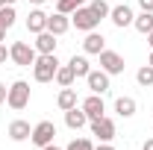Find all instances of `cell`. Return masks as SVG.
I'll return each instance as SVG.
<instances>
[{
    "mask_svg": "<svg viewBox=\"0 0 153 150\" xmlns=\"http://www.w3.org/2000/svg\"><path fill=\"white\" fill-rule=\"evenodd\" d=\"M59 65H62V62H59L56 53H38L36 62H33V79H36V82H53Z\"/></svg>",
    "mask_w": 153,
    "mask_h": 150,
    "instance_id": "1",
    "label": "cell"
},
{
    "mask_svg": "<svg viewBox=\"0 0 153 150\" xmlns=\"http://www.w3.org/2000/svg\"><path fill=\"white\" fill-rule=\"evenodd\" d=\"M6 106L15 109V112H21V109L30 106V82H27V79H15V82L9 85V91H6Z\"/></svg>",
    "mask_w": 153,
    "mask_h": 150,
    "instance_id": "2",
    "label": "cell"
},
{
    "mask_svg": "<svg viewBox=\"0 0 153 150\" xmlns=\"http://www.w3.org/2000/svg\"><path fill=\"white\" fill-rule=\"evenodd\" d=\"M36 47L33 44H27V41H12L9 44V62H15L21 68H33V62H36Z\"/></svg>",
    "mask_w": 153,
    "mask_h": 150,
    "instance_id": "3",
    "label": "cell"
},
{
    "mask_svg": "<svg viewBox=\"0 0 153 150\" xmlns=\"http://www.w3.org/2000/svg\"><path fill=\"white\" fill-rule=\"evenodd\" d=\"M97 24H100V18L88 9V3L74 9V15H71V27H76L79 33H91V30H97Z\"/></svg>",
    "mask_w": 153,
    "mask_h": 150,
    "instance_id": "4",
    "label": "cell"
},
{
    "mask_svg": "<svg viewBox=\"0 0 153 150\" xmlns=\"http://www.w3.org/2000/svg\"><path fill=\"white\" fill-rule=\"evenodd\" d=\"M53 138H56V124H53V121H38L36 127H33V135H30V141H33L36 147L53 144Z\"/></svg>",
    "mask_w": 153,
    "mask_h": 150,
    "instance_id": "5",
    "label": "cell"
},
{
    "mask_svg": "<svg viewBox=\"0 0 153 150\" xmlns=\"http://www.w3.org/2000/svg\"><path fill=\"white\" fill-rule=\"evenodd\" d=\"M88 127H91V135H97V141H112L115 138V121L109 115H100L94 121H88Z\"/></svg>",
    "mask_w": 153,
    "mask_h": 150,
    "instance_id": "6",
    "label": "cell"
},
{
    "mask_svg": "<svg viewBox=\"0 0 153 150\" xmlns=\"http://www.w3.org/2000/svg\"><path fill=\"white\" fill-rule=\"evenodd\" d=\"M97 59H100V68H103L109 76L124 74V68H127V65H124V56H121V53H115V50H109V47H106Z\"/></svg>",
    "mask_w": 153,
    "mask_h": 150,
    "instance_id": "7",
    "label": "cell"
},
{
    "mask_svg": "<svg viewBox=\"0 0 153 150\" xmlns=\"http://www.w3.org/2000/svg\"><path fill=\"white\" fill-rule=\"evenodd\" d=\"M109 21H112L118 30H124V27H133L135 21V12L130 3H118V6H112V12H109Z\"/></svg>",
    "mask_w": 153,
    "mask_h": 150,
    "instance_id": "8",
    "label": "cell"
},
{
    "mask_svg": "<svg viewBox=\"0 0 153 150\" xmlns=\"http://www.w3.org/2000/svg\"><path fill=\"white\" fill-rule=\"evenodd\" d=\"M109 79H112V76L106 74L103 68H97V71L91 68L88 76H85V85L91 88V94H106V91H109Z\"/></svg>",
    "mask_w": 153,
    "mask_h": 150,
    "instance_id": "9",
    "label": "cell"
},
{
    "mask_svg": "<svg viewBox=\"0 0 153 150\" xmlns=\"http://www.w3.org/2000/svg\"><path fill=\"white\" fill-rule=\"evenodd\" d=\"M103 50H106V38H103V33H97V30L85 33V38H82V53H85V56H100Z\"/></svg>",
    "mask_w": 153,
    "mask_h": 150,
    "instance_id": "10",
    "label": "cell"
},
{
    "mask_svg": "<svg viewBox=\"0 0 153 150\" xmlns=\"http://www.w3.org/2000/svg\"><path fill=\"white\" fill-rule=\"evenodd\" d=\"M79 109L85 112V118L88 121H94V118H100V115H106V103H103V94H88L82 103H79Z\"/></svg>",
    "mask_w": 153,
    "mask_h": 150,
    "instance_id": "11",
    "label": "cell"
},
{
    "mask_svg": "<svg viewBox=\"0 0 153 150\" xmlns=\"http://www.w3.org/2000/svg\"><path fill=\"white\" fill-rule=\"evenodd\" d=\"M27 30H30L33 36H38V33L47 30V12H44L41 6H33V9H30V15H27Z\"/></svg>",
    "mask_w": 153,
    "mask_h": 150,
    "instance_id": "12",
    "label": "cell"
},
{
    "mask_svg": "<svg viewBox=\"0 0 153 150\" xmlns=\"http://www.w3.org/2000/svg\"><path fill=\"white\" fill-rule=\"evenodd\" d=\"M71 30V15H62V12H53V15H47V33H53V36H65Z\"/></svg>",
    "mask_w": 153,
    "mask_h": 150,
    "instance_id": "13",
    "label": "cell"
},
{
    "mask_svg": "<svg viewBox=\"0 0 153 150\" xmlns=\"http://www.w3.org/2000/svg\"><path fill=\"white\" fill-rule=\"evenodd\" d=\"M9 138L12 141H27L30 135H33V127H30V121H24V118H15L12 124H9Z\"/></svg>",
    "mask_w": 153,
    "mask_h": 150,
    "instance_id": "14",
    "label": "cell"
},
{
    "mask_svg": "<svg viewBox=\"0 0 153 150\" xmlns=\"http://www.w3.org/2000/svg\"><path fill=\"white\" fill-rule=\"evenodd\" d=\"M56 36H53V33H47V30H44V33H38L36 36V41H33V47H36V53H56Z\"/></svg>",
    "mask_w": 153,
    "mask_h": 150,
    "instance_id": "15",
    "label": "cell"
},
{
    "mask_svg": "<svg viewBox=\"0 0 153 150\" xmlns=\"http://www.w3.org/2000/svg\"><path fill=\"white\" fill-rule=\"evenodd\" d=\"M85 124H88V118H85V112H82L79 106H74V109H68V112H65V127H68V130L79 132Z\"/></svg>",
    "mask_w": 153,
    "mask_h": 150,
    "instance_id": "16",
    "label": "cell"
},
{
    "mask_svg": "<svg viewBox=\"0 0 153 150\" xmlns=\"http://www.w3.org/2000/svg\"><path fill=\"white\" fill-rule=\"evenodd\" d=\"M68 65L74 68L76 79H79V76L85 79V76H88V71H91V62H88V56H85V53H79V56H76V53H74V56L68 59Z\"/></svg>",
    "mask_w": 153,
    "mask_h": 150,
    "instance_id": "17",
    "label": "cell"
},
{
    "mask_svg": "<svg viewBox=\"0 0 153 150\" xmlns=\"http://www.w3.org/2000/svg\"><path fill=\"white\" fill-rule=\"evenodd\" d=\"M135 109H138V103H135L133 97H127V94L115 100V112L121 115V118H133V115H135Z\"/></svg>",
    "mask_w": 153,
    "mask_h": 150,
    "instance_id": "18",
    "label": "cell"
},
{
    "mask_svg": "<svg viewBox=\"0 0 153 150\" xmlns=\"http://www.w3.org/2000/svg\"><path fill=\"white\" fill-rule=\"evenodd\" d=\"M59 82V88H68V85H74V79H76V74H74V68L65 62V65H59L56 68V76H53Z\"/></svg>",
    "mask_w": 153,
    "mask_h": 150,
    "instance_id": "19",
    "label": "cell"
},
{
    "mask_svg": "<svg viewBox=\"0 0 153 150\" xmlns=\"http://www.w3.org/2000/svg\"><path fill=\"white\" fill-rule=\"evenodd\" d=\"M56 106L62 109V112H68V109H74V106H79V103H76V91L71 88V85L59 91V97H56Z\"/></svg>",
    "mask_w": 153,
    "mask_h": 150,
    "instance_id": "20",
    "label": "cell"
},
{
    "mask_svg": "<svg viewBox=\"0 0 153 150\" xmlns=\"http://www.w3.org/2000/svg\"><path fill=\"white\" fill-rule=\"evenodd\" d=\"M133 27L141 33V36H147V33L153 30V12H138L135 21H133Z\"/></svg>",
    "mask_w": 153,
    "mask_h": 150,
    "instance_id": "21",
    "label": "cell"
},
{
    "mask_svg": "<svg viewBox=\"0 0 153 150\" xmlns=\"http://www.w3.org/2000/svg\"><path fill=\"white\" fill-rule=\"evenodd\" d=\"M15 21H18V12H15V6H0V27L12 30V27H15Z\"/></svg>",
    "mask_w": 153,
    "mask_h": 150,
    "instance_id": "22",
    "label": "cell"
},
{
    "mask_svg": "<svg viewBox=\"0 0 153 150\" xmlns=\"http://www.w3.org/2000/svg\"><path fill=\"white\" fill-rule=\"evenodd\" d=\"M135 82L144 85V88H150L153 85V65H141V68L135 71Z\"/></svg>",
    "mask_w": 153,
    "mask_h": 150,
    "instance_id": "23",
    "label": "cell"
},
{
    "mask_svg": "<svg viewBox=\"0 0 153 150\" xmlns=\"http://www.w3.org/2000/svg\"><path fill=\"white\" fill-rule=\"evenodd\" d=\"M88 0H56V12H62V15H74V9H79V6H85Z\"/></svg>",
    "mask_w": 153,
    "mask_h": 150,
    "instance_id": "24",
    "label": "cell"
},
{
    "mask_svg": "<svg viewBox=\"0 0 153 150\" xmlns=\"http://www.w3.org/2000/svg\"><path fill=\"white\" fill-rule=\"evenodd\" d=\"M88 9H91V12H94L100 21H103V18H109V12H112V6H109L106 0H88Z\"/></svg>",
    "mask_w": 153,
    "mask_h": 150,
    "instance_id": "25",
    "label": "cell"
},
{
    "mask_svg": "<svg viewBox=\"0 0 153 150\" xmlns=\"http://www.w3.org/2000/svg\"><path fill=\"white\" fill-rule=\"evenodd\" d=\"M65 150H94V141H91V138H82V135H79V138H71Z\"/></svg>",
    "mask_w": 153,
    "mask_h": 150,
    "instance_id": "26",
    "label": "cell"
},
{
    "mask_svg": "<svg viewBox=\"0 0 153 150\" xmlns=\"http://www.w3.org/2000/svg\"><path fill=\"white\" fill-rule=\"evenodd\" d=\"M9 62V47H6V41H0V65H6Z\"/></svg>",
    "mask_w": 153,
    "mask_h": 150,
    "instance_id": "27",
    "label": "cell"
},
{
    "mask_svg": "<svg viewBox=\"0 0 153 150\" xmlns=\"http://www.w3.org/2000/svg\"><path fill=\"white\" fill-rule=\"evenodd\" d=\"M138 9L141 12H153V0H138Z\"/></svg>",
    "mask_w": 153,
    "mask_h": 150,
    "instance_id": "28",
    "label": "cell"
},
{
    "mask_svg": "<svg viewBox=\"0 0 153 150\" xmlns=\"http://www.w3.org/2000/svg\"><path fill=\"white\" fill-rule=\"evenodd\" d=\"M94 150H115V147H112V141H97Z\"/></svg>",
    "mask_w": 153,
    "mask_h": 150,
    "instance_id": "29",
    "label": "cell"
},
{
    "mask_svg": "<svg viewBox=\"0 0 153 150\" xmlns=\"http://www.w3.org/2000/svg\"><path fill=\"white\" fill-rule=\"evenodd\" d=\"M6 91H9V88H6V85L0 82V103H6Z\"/></svg>",
    "mask_w": 153,
    "mask_h": 150,
    "instance_id": "30",
    "label": "cell"
},
{
    "mask_svg": "<svg viewBox=\"0 0 153 150\" xmlns=\"http://www.w3.org/2000/svg\"><path fill=\"white\" fill-rule=\"evenodd\" d=\"M141 150H153V138H144V144H141Z\"/></svg>",
    "mask_w": 153,
    "mask_h": 150,
    "instance_id": "31",
    "label": "cell"
},
{
    "mask_svg": "<svg viewBox=\"0 0 153 150\" xmlns=\"http://www.w3.org/2000/svg\"><path fill=\"white\" fill-rule=\"evenodd\" d=\"M38 150H65V147H56V144H44V147H38Z\"/></svg>",
    "mask_w": 153,
    "mask_h": 150,
    "instance_id": "32",
    "label": "cell"
},
{
    "mask_svg": "<svg viewBox=\"0 0 153 150\" xmlns=\"http://www.w3.org/2000/svg\"><path fill=\"white\" fill-rule=\"evenodd\" d=\"M147 44H150V50H153V30L147 33Z\"/></svg>",
    "mask_w": 153,
    "mask_h": 150,
    "instance_id": "33",
    "label": "cell"
},
{
    "mask_svg": "<svg viewBox=\"0 0 153 150\" xmlns=\"http://www.w3.org/2000/svg\"><path fill=\"white\" fill-rule=\"evenodd\" d=\"M0 41H6V27H0Z\"/></svg>",
    "mask_w": 153,
    "mask_h": 150,
    "instance_id": "34",
    "label": "cell"
},
{
    "mask_svg": "<svg viewBox=\"0 0 153 150\" xmlns=\"http://www.w3.org/2000/svg\"><path fill=\"white\" fill-rule=\"evenodd\" d=\"M30 3H33V6H44L47 0H30Z\"/></svg>",
    "mask_w": 153,
    "mask_h": 150,
    "instance_id": "35",
    "label": "cell"
},
{
    "mask_svg": "<svg viewBox=\"0 0 153 150\" xmlns=\"http://www.w3.org/2000/svg\"><path fill=\"white\" fill-rule=\"evenodd\" d=\"M147 65H153V50H150V59H147Z\"/></svg>",
    "mask_w": 153,
    "mask_h": 150,
    "instance_id": "36",
    "label": "cell"
},
{
    "mask_svg": "<svg viewBox=\"0 0 153 150\" xmlns=\"http://www.w3.org/2000/svg\"><path fill=\"white\" fill-rule=\"evenodd\" d=\"M0 6H6V0H0Z\"/></svg>",
    "mask_w": 153,
    "mask_h": 150,
    "instance_id": "37",
    "label": "cell"
}]
</instances>
